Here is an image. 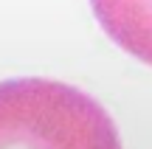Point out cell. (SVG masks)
Here are the masks:
<instances>
[{
	"instance_id": "6da1fadb",
	"label": "cell",
	"mask_w": 152,
	"mask_h": 149,
	"mask_svg": "<svg viewBox=\"0 0 152 149\" xmlns=\"http://www.w3.org/2000/svg\"><path fill=\"white\" fill-rule=\"evenodd\" d=\"M0 149H121L113 118L73 84L0 82Z\"/></svg>"
},
{
	"instance_id": "7a4b0ae2",
	"label": "cell",
	"mask_w": 152,
	"mask_h": 149,
	"mask_svg": "<svg viewBox=\"0 0 152 149\" xmlns=\"http://www.w3.org/2000/svg\"><path fill=\"white\" fill-rule=\"evenodd\" d=\"M93 14L115 45L152 65V0H90Z\"/></svg>"
}]
</instances>
